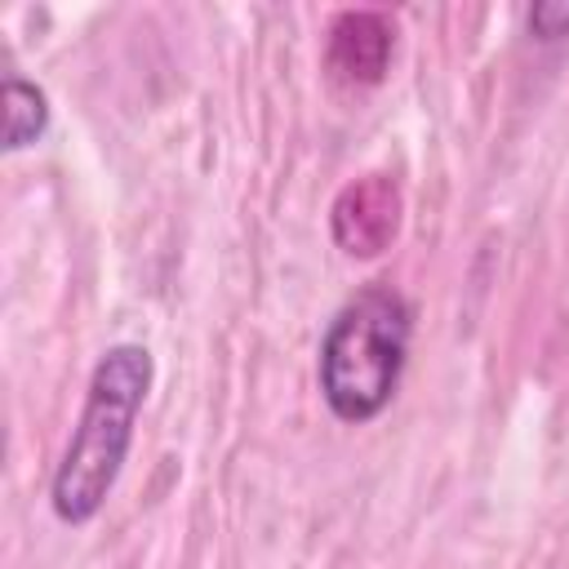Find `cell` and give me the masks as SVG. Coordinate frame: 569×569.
<instances>
[{
  "label": "cell",
  "mask_w": 569,
  "mask_h": 569,
  "mask_svg": "<svg viewBox=\"0 0 569 569\" xmlns=\"http://www.w3.org/2000/svg\"><path fill=\"white\" fill-rule=\"evenodd\" d=\"M151 351L120 342L102 351L89 378V396L80 409V422L71 431V445L53 471V516L67 525H84L102 511L107 493L120 480V467L133 445V422L142 413V400L151 391Z\"/></svg>",
  "instance_id": "obj_1"
},
{
  "label": "cell",
  "mask_w": 569,
  "mask_h": 569,
  "mask_svg": "<svg viewBox=\"0 0 569 569\" xmlns=\"http://www.w3.org/2000/svg\"><path fill=\"white\" fill-rule=\"evenodd\" d=\"M49 129V98L22 80V76H4V151H22L36 138H44Z\"/></svg>",
  "instance_id": "obj_5"
},
{
  "label": "cell",
  "mask_w": 569,
  "mask_h": 569,
  "mask_svg": "<svg viewBox=\"0 0 569 569\" xmlns=\"http://www.w3.org/2000/svg\"><path fill=\"white\" fill-rule=\"evenodd\" d=\"M396 49V27L382 13H342L329 27V49H325V67L333 80L342 84H378L387 62Z\"/></svg>",
  "instance_id": "obj_3"
},
{
  "label": "cell",
  "mask_w": 569,
  "mask_h": 569,
  "mask_svg": "<svg viewBox=\"0 0 569 569\" xmlns=\"http://www.w3.org/2000/svg\"><path fill=\"white\" fill-rule=\"evenodd\" d=\"M409 333V302L387 284H369L338 307L320 342V396L342 422H369L391 405Z\"/></svg>",
  "instance_id": "obj_2"
},
{
  "label": "cell",
  "mask_w": 569,
  "mask_h": 569,
  "mask_svg": "<svg viewBox=\"0 0 569 569\" xmlns=\"http://www.w3.org/2000/svg\"><path fill=\"white\" fill-rule=\"evenodd\" d=\"M342 204L360 209V218H356V231H351L347 240H338V244H342L347 253H360V258L382 253V244L396 236V209H400L396 187H391L387 178H369V182L347 187V191H342Z\"/></svg>",
  "instance_id": "obj_4"
},
{
  "label": "cell",
  "mask_w": 569,
  "mask_h": 569,
  "mask_svg": "<svg viewBox=\"0 0 569 569\" xmlns=\"http://www.w3.org/2000/svg\"><path fill=\"white\" fill-rule=\"evenodd\" d=\"M529 31L538 40H560L569 36V4H533L529 9Z\"/></svg>",
  "instance_id": "obj_6"
}]
</instances>
